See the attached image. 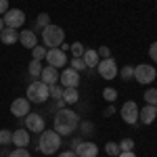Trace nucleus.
Returning a JSON list of instances; mask_svg holds the SVG:
<instances>
[{
  "instance_id": "nucleus-9",
  "label": "nucleus",
  "mask_w": 157,
  "mask_h": 157,
  "mask_svg": "<svg viewBox=\"0 0 157 157\" xmlns=\"http://www.w3.org/2000/svg\"><path fill=\"white\" fill-rule=\"evenodd\" d=\"M138 105L134 103V101H126L124 105H121V120L126 121V124H130V126H134L136 121H138Z\"/></svg>"
},
{
  "instance_id": "nucleus-32",
  "label": "nucleus",
  "mask_w": 157,
  "mask_h": 157,
  "mask_svg": "<svg viewBox=\"0 0 157 157\" xmlns=\"http://www.w3.org/2000/svg\"><path fill=\"white\" fill-rule=\"evenodd\" d=\"M48 88H50V98H55V101H57V98L63 97V86H61V84L48 86Z\"/></svg>"
},
{
  "instance_id": "nucleus-23",
  "label": "nucleus",
  "mask_w": 157,
  "mask_h": 157,
  "mask_svg": "<svg viewBox=\"0 0 157 157\" xmlns=\"http://www.w3.org/2000/svg\"><path fill=\"white\" fill-rule=\"evenodd\" d=\"M46 57V46H40V44H36L34 48H32V59L34 61H42Z\"/></svg>"
},
{
  "instance_id": "nucleus-2",
  "label": "nucleus",
  "mask_w": 157,
  "mask_h": 157,
  "mask_svg": "<svg viewBox=\"0 0 157 157\" xmlns=\"http://www.w3.org/2000/svg\"><path fill=\"white\" fill-rule=\"evenodd\" d=\"M61 147V134L55 130H42L40 132V140H38V149L44 155H55Z\"/></svg>"
},
{
  "instance_id": "nucleus-6",
  "label": "nucleus",
  "mask_w": 157,
  "mask_h": 157,
  "mask_svg": "<svg viewBox=\"0 0 157 157\" xmlns=\"http://www.w3.org/2000/svg\"><path fill=\"white\" fill-rule=\"evenodd\" d=\"M2 21L4 27H11V29H19L25 23V13L21 9H9V11L2 15Z\"/></svg>"
},
{
  "instance_id": "nucleus-29",
  "label": "nucleus",
  "mask_w": 157,
  "mask_h": 157,
  "mask_svg": "<svg viewBox=\"0 0 157 157\" xmlns=\"http://www.w3.org/2000/svg\"><path fill=\"white\" fill-rule=\"evenodd\" d=\"M69 50H71L73 57H84V44L82 42H73L71 46H69Z\"/></svg>"
},
{
  "instance_id": "nucleus-41",
  "label": "nucleus",
  "mask_w": 157,
  "mask_h": 157,
  "mask_svg": "<svg viewBox=\"0 0 157 157\" xmlns=\"http://www.w3.org/2000/svg\"><path fill=\"white\" fill-rule=\"evenodd\" d=\"M4 29V21H2V17H0V32Z\"/></svg>"
},
{
  "instance_id": "nucleus-38",
  "label": "nucleus",
  "mask_w": 157,
  "mask_h": 157,
  "mask_svg": "<svg viewBox=\"0 0 157 157\" xmlns=\"http://www.w3.org/2000/svg\"><path fill=\"white\" fill-rule=\"evenodd\" d=\"M113 113H115V107H113V105H109V107L103 111V115H105V117H111Z\"/></svg>"
},
{
  "instance_id": "nucleus-25",
  "label": "nucleus",
  "mask_w": 157,
  "mask_h": 157,
  "mask_svg": "<svg viewBox=\"0 0 157 157\" xmlns=\"http://www.w3.org/2000/svg\"><path fill=\"white\" fill-rule=\"evenodd\" d=\"M120 78L124 80V82H130V80L134 78V67H132V65L121 67V69H120Z\"/></svg>"
},
{
  "instance_id": "nucleus-30",
  "label": "nucleus",
  "mask_w": 157,
  "mask_h": 157,
  "mask_svg": "<svg viewBox=\"0 0 157 157\" xmlns=\"http://www.w3.org/2000/svg\"><path fill=\"white\" fill-rule=\"evenodd\" d=\"M78 128H80V132L82 134H92L94 132V124H92V121H80V126H78Z\"/></svg>"
},
{
  "instance_id": "nucleus-12",
  "label": "nucleus",
  "mask_w": 157,
  "mask_h": 157,
  "mask_svg": "<svg viewBox=\"0 0 157 157\" xmlns=\"http://www.w3.org/2000/svg\"><path fill=\"white\" fill-rule=\"evenodd\" d=\"M75 155L78 157H97L98 155V147L92 140H80L78 145L73 147Z\"/></svg>"
},
{
  "instance_id": "nucleus-11",
  "label": "nucleus",
  "mask_w": 157,
  "mask_h": 157,
  "mask_svg": "<svg viewBox=\"0 0 157 157\" xmlns=\"http://www.w3.org/2000/svg\"><path fill=\"white\" fill-rule=\"evenodd\" d=\"M25 128L34 134H40L42 130H46V124H44V117L40 113H27L25 115Z\"/></svg>"
},
{
  "instance_id": "nucleus-19",
  "label": "nucleus",
  "mask_w": 157,
  "mask_h": 157,
  "mask_svg": "<svg viewBox=\"0 0 157 157\" xmlns=\"http://www.w3.org/2000/svg\"><path fill=\"white\" fill-rule=\"evenodd\" d=\"M84 63H86V69H94L98 65V61H101V57H98V52L97 50H92V48H88V50H84Z\"/></svg>"
},
{
  "instance_id": "nucleus-4",
  "label": "nucleus",
  "mask_w": 157,
  "mask_h": 157,
  "mask_svg": "<svg viewBox=\"0 0 157 157\" xmlns=\"http://www.w3.org/2000/svg\"><path fill=\"white\" fill-rule=\"evenodd\" d=\"M63 40H65V32L61 29L59 25L50 23L48 27H44V29H42V42H44V46L59 48L61 44H63Z\"/></svg>"
},
{
  "instance_id": "nucleus-31",
  "label": "nucleus",
  "mask_w": 157,
  "mask_h": 157,
  "mask_svg": "<svg viewBox=\"0 0 157 157\" xmlns=\"http://www.w3.org/2000/svg\"><path fill=\"white\" fill-rule=\"evenodd\" d=\"M103 98L109 101V103H113V101L117 98V90H115V88H105V90H103Z\"/></svg>"
},
{
  "instance_id": "nucleus-39",
  "label": "nucleus",
  "mask_w": 157,
  "mask_h": 157,
  "mask_svg": "<svg viewBox=\"0 0 157 157\" xmlns=\"http://www.w3.org/2000/svg\"><path fill=\"white\" fill-rule=\"evenodd\" d=\"M59 157H78V155H75V151H63V153H59Z\"/></svg>"
},
{
  "instance_id": "nucleus-10",
  "label": "nucleus",
  "mask_w": 157,
  "mask_h": 157,
  "mask_svg": "<svg viewBox=\"0 0 157 157\" xmlns=\"http://www.w3.org/2000/svg\"><path fill=\"white\" fill-rule=\"evenodd\" d=\"M44 59H46V63H48L50 67H57V69L67 65V55H65L61 48H48Z\"/></svg>"
},
{
  "instance_id": "nucleus-36",
  "label": "nucleus",
  "mask_w": 157,
  "mask_h": 157,
  "mask_svg": "<svg viewBox=\"0 0 157 157\" xmlns=\"http://www.w3.org/2000/svg\"><path fill=\"white\" fill-rule=\"evenodd\" d=\"M149 55H151V59L157 63V42H153V44H151V48H149Z\"/></svg>"
},
{
  "instance_id": "nucleus-1",
  "label": "nucleus",
  "mask_w": 157,
  "mask_h": 157,
  "mask_svg": "<svg viewBox=\"0 0 157 157\" xmlns=\"http://www.w3.org/2000/svg\"><path fill=\"white\" fill-rule=\"evenodd\" d=\"M78 126H80V115L75 111L63 107L55 113V126H52V130L59 132L61 136H71L78 130Z\"/></svg>"
},
{
  "instance_id": "nucleus-21",
  "label": "nucleus",
  "mask_w": 157,
  "mask_h": 157,
  "mask_svg": "<svg viewBox=\"0 0 157 157\" xmlns=\"http://www.w3.org/2000/svg\"><path fill=\"white\" fill-rule=\"evenodd\" d=\"M48 25H50V17L46 15V13H40V15H38V19H36L34 34H36V32H42V29H44V27H48Z\"/></svg>"
},
{
  "instance_id": "nucleus-5",
  "label": "nucleus",
  "mask_w": 157,
  "mask_h": 157,
  "mask_svg": "<svg viewBox=\"0 0 157 157\" xmlns=\"http://www.w3.org/2000/svg\"><path fill=\"white\" fill-rule=\"evenodd\" d=\"M155 78H157V69L149 63H140V65L134 67V80L138 84H151Z\"/></svg>"
},
{
  "instance_id": "nucleus-17",
  "label": "nucleus",
  "mask_w": 157,
  "mask_h": 157,
  "mask_svg": "<svg viewBox=\"0 0 157 157\" xmlns=\"http://www.w3.org/2000/svg\"><path fill=\"white\" fill-rule=\"evenodd\" d=\"M19 42L23 44L25 48L32 50V48H34V46L38 44V36L34 34V29H23V32L19 34Z\"/></svg>"
},
{
  "instance_id": "nucleus-40",
  "label": "nucleus",
  "mask_w": 157,
  "mask_h": 157,
  "mask_svg": "<svg viewBox=\"0 0 157 157\" xmlns=\"http://www.w3.org/2000/svg\"><path fill=\"white\" fill-rule=\"evenodd\" d=\"M117 157H136V155H134V151H124V153H120Z\"/></svg>"
},
{
  "instance_id": "nucleus-15",
  "label": "nucleus",
  "mask_w": 157,
  "mask_h": 157,
  "mask_svg": "<svg viewBox=\"0 0 157 157\" xmlns=\"http://www.w3.org/2000/svg\"><path fill=\"white\" fill-rule=\"evenodd\" d=\"M157 120V105H145V107L138 111V121H143V124H153Z\"/></svg>"
},
{
  "instance_id": "nucleus-34",
  "label": "nucleus",
  "mask_w": 157,
  "mask_h": 157,
  "mask_svg": "<svg viewBox=\"0 0 157 157\" xmlns=\"http://www.w3.org/2000/svg\"><path fill=\"white\" fill-rule=\"evenodd\" d=\"M9 157H29V151H27L25 147H17L15 151L9 153Z\"/></svg>"
},
{
  "instance_id": "nucleus-18",
  "label": "nucleus",
  "mask_w": 157,
  "mask_h": 157,
  "mask_svg": "<svg viewBox=\"0 0 157 157\" xmlns=\"http://www.w3.org/2000/svg\"><path fill=\"white\" fill-rule=\"evenodd\" d=\"M0 40H2V44L11 46V44H17V40H19V34H17V29L4 27V29L0 32Z\"/></svg>"
},
{
  "instance_id": "nucleus-37",
  "label": "nucleus",
  "mask_w": 157,
  "mask_h": 157,
  "mask_svg": "<svg viewBox=\"0 0 157 157\" xmlns=\"http://www.w3.org/2000/svg\"><path fill=\"white\" fill-rule=\"evenodd\" d=\"M9 11V0H0V17Z\"/></svg>"
},
{
  "instance_id": "nucleus-33",
  "label": "nucleus",
  "mask_w": 157,
  "mask_h": 157,
  "mask_svg": "<svg viewBox=\"0 0 157 157\" xmlns=\"http://www.w3.org/2000/svg\"><path fill=\"white\" fill-rule=\"evenodd\" d=\"M120 151L124 153V151H134V140L132 138H124L120 143Z\"/></svg>"
},
{
  "instance_id": "nucleus-7",
  "label": "nucleus",
  "mask_w": 157,
  "mask_h": 157,
  "mask_svg": "<svg viewBox=\"0 0 157 157\" xmlns=\"http://www.w3.org/2000/svg\"><path fill=\"white\" fill-rule=\"evenodd\" d=\"M97 71L103 80H113V78H117V63L111 57L109 59H101L97 65Z\"/></svg>"
},
{
  "instance_id": "nucleus-13",
  "label": "nucleus",
  "mask_w": 157,
  "mask_h": 157,
  "mask_svg": "<svg viewBox=\"0 0 157 157\" xmlns=\"http://www.w3.org/2000/svg\"><path fill=\"white\" fill-rule=\"evenodd\" d=\"M29 101H27V97H19V98H15L13 101V105H11V113L15 115V117H25L27 113H29Z\"/></svg>"
},
{
  "instance_id": "nucleus-35",
  "label": "nucleus",
  "mask_w": 157,
  "mask_h": 157,
  "mask_svg": "<svg viewBox=\"0 0 157 157\" xmlns=\"http://www.w3.org/2000/svg\"><path fill=\"white\" fill-rule=\"evenodd\" d=\"M97 52H98V57H101V59H109V57H111V50H109V46H101Z\"/></svg>"
},
{
  "instance_id": "nucleus-22",
  "label": "nucleus",
  "mask_w": 157,
  "mask_h": 157,
  "mask_svg": "<svg viewBox=\"0 0 157 157\" xmlns=\"http://www.w3.org/2000/svg\"><path fill=\"white\" fill-rule=\"evenodd\" d=\"M27 71H29V75L36 80V78H40V73H42V65H40V61H34L32 59V63H29V67H27Z\"/></svg>"
},
{
  "instance_id": "nucleus-14",
  "label": "nucleus",
  "mask_w": 157,
  "mask_h": 157,
  "mask_svg": "<svg viewBox=\"0 0 157 157\" xmlns=\"http://www.w3.org/2000/svg\"><path fill=\"white\" fill-rule=\"evenodd\" d=\"M40 80L46 86H55L59 84V69L57 67H42V73H40Z\"/></svg>"
},
{
  "instance_id": "nucleus-20",
  "label": "nucleus",
  "mask_w": 157,
  "mask_h": 157,
  "mask_svg": "<svg viewBox=\"0 0 157 157\" xmlns=\"http://www.w3.org/2000/svg\"><path fill=\"white\" fill-rule=\"evenodd\" d=\"M63 101H65V105H75L78 101H80V92H78V88H63Z\"/></svg>"
},
{
  "instance_id": "nucleus-28",
  "label": "nucleus",
  "mask_w": 157,
  "mask_h": 157,
  "mask_svg": "<svg viewBox=\"0 0 157 157\" xmlns=\"http://www.w3.org/2000/svg\"><path fill=\"white\" fill-rule=\"evenodd\" d=\"M69 65H71V69H75V71H82V69H86V63L82 57H73L71 61H69Z\"/></svg>"
},
{
  "instance_id": "nucleus-16",
  "label": "nucleus",
  "mask_w": 157,
  "mask_h": 157,
  "mask_svg": "<svg viewBox=\"0 0 157 157\" xmlns=\"http://www.w3.org/2000/svg\"><path fill=\"white\" fill-rule=\"evenodd\" d=\"M15 147H27L29 145V130L27 128H17L13 132V143Z\"/></svg>"
},
{
  "instance_id": "nucleus-8",
  "label": "nucleus",
  "mask_w": 157,
  "mask_h": 157,
  "mask_svg": "<svg viewBox=\"0 0 157 157\" xmlns=\"http://www.w3.org/2000/svg\"><path fill=\"white\" fill-rule=\"evenodd\" d=\"M59 84L63 88H78L80 86V71H75L71 67H67V69H63L59 73Z\"/></svg>"
},
{
  "instance_id": "nucleus-26",
  "label": "nucleus",
  "mask_w": 157,
  "mask_h": 157,
  "mask_svg": "<svg viewBox=\"0 0 157 157\" xmlns=\"http://www.w3.org/2000/svg\"><path fill=\"white\" fill-rule=\"evenodd\" d=\"M105 153H107V155H111V157H117L121 153V151H120V145H117V143H113V140H109L107 145H105Z\"/></svg>"
},
{
  "instance_id": "nucleus-3",
  "label": "nucleus",
  "mask_w": 157,
  "mask_h": 157,
  "mask_svg": "<svg viewBox=\"0 0 157 157\" xmlns=\"http://www.w3.org/2000/svg\"><path fill=\"white\" fill-rule=\"evenodd\" d=\"M27 101L29 103H36V105H42V103H46L50 97V88L42 80H34L32 84L27 86Z\"/></svg>"
},
{
  "instance_id": "nucleus-27",
  "label": "nucleus",
  "mask_w": 157,
  "mask_h": 157,
  "mask_svg": "<svg viewBox=\"0 0 157 157\" xmlns=\"http://www.w3.org/2000/svg\"><path fill=\"white\" fill-rule=\"evenodd\" d=\"M13 143V130H0V145L4 147V145H11Z\"/></svg>"
},
{
  "instance_id": "nucleus-24",
  "label": "nucleus",
  "mask_w": 157,
  "mask_h": 157,
  "mask_svg": "<svg viewBox=\"0 0 157 157\" xmlns=\"http://www.w3.org/2000/svg\"><path fill=\"white\" fill-rule=\"evenodd\" d=\"M143 97H145L147 105H157V88H147Z\"/></svg>"
}]
</instances>
